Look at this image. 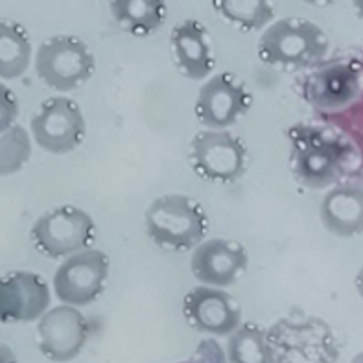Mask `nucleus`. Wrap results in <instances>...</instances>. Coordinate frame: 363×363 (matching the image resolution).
<instances>
[{
    "label": "nucleus",
    "mask_w": 363,
    "mask_h": 363,
    "mask_svg": "<svg viewBox=\"0 0 363 363\" xmlns=\"http://www.w3.org/2000/svg\"><path fill=\"white\" fill-rule=\"evenodd\" d=\"M288 138L291 175L308 190H328L341 183L354 159L352 144L332 128L299 124L288 131Z\"/></svg>",
    "instance_id": "obj_1"
},
{
    "label": "nucleus",
    "mask_w": 363,
    "mask_h": 363,
    "mask_svg": "<svg viewBox=\"0 0 363 363\" xmlns=\"http://www.w3.org/2000/svg\"><path fill=\"white\" fill-rule=\"evenodd\" d=\"M330 50V39L319 24L304 17L273 21L258 39L257 55L264 65L281 72L318 67Z\"/></svg>",
    "instance_id": "obj_2"
},
{
    "label": "nucleus",
    "mask_w": 363,
    "mask_h": 363,
    "mask_svg": "<svg viewBox=\"0 0 363 363\" xmlns=\"http://www.w3.org/2000/svg\"><path fill=\"white\" fill-rule=\"evenodd\" d=\"M147 238L168 253L194 251L207 240L208 214L198 199L186 194H162L144 211Z\"/></svg>",
    "instance_id": "obj_3"
},
{
    "label": "nucleus",
    "mask_w": 363,
    "mask_h": 363,
    "mask_svg": "<svg viewBox=\"0 0 363 363\" xmlns=\"http://www.w3.org/2000/svg\"><path fill=\"white\" fill-rule=\"evenodd\" d=\"M266 334L275 363H336L340 358L336 332L315 315L281 318Z\"/></svg>",
    "instance_id": "obj_4"
},
{
    "label": "nucleus",
    "mask_w": 363,
    "mask_h": 363,
    "mask_svg": "<svg viewBox=\"0 0 363 363\" xmlns=\"http://www.w3.org/2000/svg\"><path fill=\"white\" fill-rule=\"evenodd\" d=\"M33 69L46 87L67 94L91 82L96 72V57L83 39L60 33L37 46Z\"/></svg>",
    "instance_id": "obj_5"
},
{
    "label": "nucleus",
    "mask_w": 363,
    "mask_h": 363,
    "mask_svg": "<svg viewBox=\"0 0 363 363\" xmlns=\"http://www.w3.org/2000/svg\"><path fill=\"white\" fill-rule=\"evenodd\" d=\"M30 240L43 257L65 260L92 247L96 240V223L87 211L76 205H60L43 212L33 221Z\"/></svg>",
    "instance_id": "obj_6"
},
{
    "label": "nucleus",
    "mask_w": 363,
    "mask_h": 363,
    "mask_svg": "<svg viewBox=\"0 0 363 363\" xmlns=\"http://www.w3.org/2000/svg\"><path fill=\"white\" fill-rule=\"evenodd\" d=\"M189 162L199 179L233 184L247 174V144L230 129H201L190 140Z\"/></svg>",
    "instance_id": "obj_7"
},
{
    "label": "nucleus",
    "mask_w": 363,
    "mask_h": 363,
    "mask_svg": "<svg viewBox=\"0 0 363 363\" xmlns=\"http://www.w3.org/2000/svg\"><path fill=\"white\" fill-rule=\"evenodd\" d=\"M30 137L43 152L65 155L87 137V120L79 104L65 94L46 98L30 118Z\"/></svg>",
    "instance_id": "obj_8"
},
{
    "label": "nucleus",
    "mask_w": 363,
    "mask_h": 363,
    "mask_svg": "<svg viewBox=\"0 0 363 363\" xmlns=\"http://www.w3.org/2000/svg\"><path fill=\"white\" fill-rule=\"evenodd\" d=\"M303 98L319 113H345L363 98V65L347 60L315 67L304 78Z\"/></svg>",
    "instance_id": "obj_9"
},
{
    "label": "nucleus",
    "mask_w": 363,
    "mask_h": 363,
    "mask_svg": "<svg viewBox=\"0 0 363 363\" xmlns=\"http://www.w3.org/2000/svg\"><path fill=\"white\" fill-rule=\"evenodd\" d=\"M111 260L101 249L85 251L61 260L52 279V290L61 304L85 308L96 303L109 281Z\"/></svg>",
    "instance_id": "obj_10"
},
{
    "label": "nucleus",
    "mask_w": 363,
    "mask_h": 363,
    "mask_svg": "<svg viewBox=\"0 0 363 363\" xmlns=\"http://www.w3.org/2000/svg\"><path fill=\"white\" fill-rule=\"evenodd\" d=\"M253 107V94L244 79L230 72L212 74L194 101V115L205 129H229Z\"/></svg>",
    "instance_id": "obj_11"
},
{
    "label": "nucleus",
    "mask_w": 363,
    "mask_h": 363,
    "mask_svg": "<svg viewBox=\"0 0 363 363\" xmlns=\"http://www.w3.org/2000/svg\"><path fill=\"white\" fill-rule=\"evenodd\" d=\"M91 336V325L85 313L76 306L57 304L37 321V349L54 363L78 358Z\"/></svg>",
    "instance_id": "obj_12"
},
{
    "label": "nucleus",
    "mask_w": 363,
    "mask_h": 363,
    "mask_svg": "<svg viewBox=\"0 0 363 363\" xmlns=\"http://www.w3.org/2000/svg\"><path fill=\"white\" fill-rule=\"evenodd\" d=\"M50 303V286L39 273L17 269L0 275V325L39 321Z\"/></svg>",
    "instance_id": "obj_13"
},
{
    "label": "nucleus",
    "mask_w": 363,
    "mask_h": 363,
    "mask_svg": "<svg viewBox=\"0 0 363 363\" xmlns=\"http://www.w3.org/2000/svg\"><path fill=\"white\" fill-rule=\"evenodd\" d=\"M183 315L190 327L207 337H229L242 325V306L227 290L194 286L183 299Z\"/></svg>",
    "instance_id": "obj_14"
},
{
    "label": "nucleus",
    "mask_w": 363,
    "mask_h": 363,
    "mask_svg": "<svg viewBox=\"0 0 363 363\" xmlns=\"http://www.w3.org/2000/svg\"><path fill=\"white\" fill-rule=\"evenodd\" d=\"M249 267V251L242 242L230 238H208L192 251L190 269L203 286L221 288L240 281Z\"/></svg>",
    "instance_id": "obj_15"
},
{
    "label": "nucleus",
    "mask_w": 363,
    "mask_h": 363,
    "mask_svg": "<svg viewBox=\"0 0 363 363\" xmlns=\"http://www.w3.org/2000/svg\"><path fill=\"white\" fill-rule=\"evenodd\" d=\"M170 54L177 72L192 82H205L216 67V55L207 26L198 18H184L170 32Z\"/></svg>",
    "instance_id": "obj_16"
},
{
    "label": "nucleus",
    "mask_w": 363,
    "mask_h": 363,
    "mask_svg": "<svg viewBox=\"0 0 363 363\" xmlns=\"http://www.w3.org/2000/svg\"><path fill=\"white\" fill-rule=\"evenodd\" d=\"M319 218L332 236L347 240L363 235V184L345 181L328 189L321 199Z\"/></svg>",
    "instance_id": "obj_17"
},
{
    "label": "nucleus",
    "mask_w": 363,
    "mask_h": 363,
    "mask_svg": "<svg viewBox=\"0 0 363 363\" xmlns=\"http://www.w3.org/2000/svg\"><path fill=\"white\" fill-rule=\"evenodd\" d=\"M109 11L120 30L137 39L157 33L168 18V6L162 0H113Z\"/></svg>",
    "instance_id": "obj_18"
},
{
    "label": "nucleus",
    "mask_w": 363,
    "mask_h": 363,
    "mask_svg": "<svg viewBox=\"0 0 363 363\" xmlns=\"http://www.w3.org/2000/svg\"><path fill=\"white\" fill-rule=\"evenodd\" d=\"M32 37L13 18H0V82L18 79L33 63Z\"/></svg>",
    "instance_id": "obj_19"
},
{
    "label": "nucleus",
    "mask_w": 363,
    "mask_h": 363,
    "mask_svg": "<svg viewBox=\"0 0 363 363\" xmlns=\"http://www.w3.org/2000/svg\"><path fill=\"white\" fill-rule=\"evenodd\" d=\"M212 8L240 32H264L275 21V8L266 0H214Z\"/></svg>",
    "instance_id": "obj_20"
},
{
    "label": "nucleus",
    "mask_w": 363,
    "mask_h": 363,
    "mask_svg": "<svg viewBox=\"0 0 363 363\" xmlns=\"http://www.w3.org/2000/svg\"><path fill=\"white\" fill-rule=\"evenodd\" d=\"M227 363H275L267 345L266 328L257 323H242L229 337L225 347Z\"/></svg>",
    "instance_id": "obj_21"
},
{
    "label": "nucleus",
    "mask_w": 363,
    "mask_h": 363,
    "mask_svg": "<svg viewBox=\"0 0 363 363\" xmlns=\"http://www.w3.org/2000/svg\"><path fill=\"white\" fill-rule=\"evenodd\" d=\"M33 140L30 131L15 124L0 133V177H9L23 170L32 159Z\"/></svg>",
    "instance_id": "obj_22"
},
{
    "label": "nucleus",
    "mask_w": 363,
    "mask_h": 363,
    "mask_svg": "<svg viewBox=\"0 0 363 363\" xmlns=\"http://www.w3.org/2000/svg\"><path fill=\"white\" fill-rule=\"evenodd\" d=\"M177 363H227L225 349L218 343L216 337H205L189 358Z\"/></svg>",
    "instance_id": "obj_23"
},
{
    "label": "nucleus",
    "mask_w": 363,
    "mask_h": 363,
    "mask_svg": "<svg viewBox=\"0 0 363 363\" xmlns=\"http://www.w3.org/2000/svg\"><path fill=\"white\" fill-rule=\"evenodd\" d=\"M18 113H21V106H18L17 94L4 82H0V133H4L17 124Z\"/></svg>",
    "instance_id": "obj_24"
},
{
    "label": "nucleus",
    "mask_w": 363,
    "mask_h": 363,
    "mask_svg": "<svg viewBox=\"0 0 363 363\" xmlns=\"http://www.w3.org/2000/svg\"><path fill=\"white\" fill-rule=\"evenodd\" d=\"M0 363H18L13 349L8 343H4V341H0Z\"/></svg>",
    "instance_id": "obj_25"
},
{
    "label": "nucleus",
    "mask_w": 363,
    "mask_h": 363,
    "mask_svg": "<svg viewBox=\"0 0 363 363\" xmlns=\"http://www.w3.org/2000/svg\"><path fill=\"white\" fill-rule=\"evenodd\" d=\"M354 288H356V294L359 295V299L363 301V266L359 267L358 273L354 277Z\"/></svg>",
    "instance_id": "obj_26"
},
{
    "label": "nucleus",
    "mask_w": 363,
    "mask_h": 363,
    "mask_svg": "<svg viewBox=\"0 0 363 363\" xmlns=\"http://www.w3.org/2000/svg\"><path fill=\"white\" fill-rule=\"evenodd\" d=\"M354 11H356V17L359 18V23H363V0L354 2Z\"/></svg>",
    "instance_id": "obj_27"
},
{
    "label": "nucleus",
    "mask_w": 363,
    "mask_h": 363,
    "mask_svg": "<svg viewBox=\"0 0 363 363\" xmlns=\"http://www.w3.org/2000/svg\"><path fill=\"white\" fill-rule=\"evenodd\" d=\"M350 363H363V350H362V352H358L354 358L350 359Z\"/></svg>",
    "instance_id": "obj_28"
}]
</instances>
